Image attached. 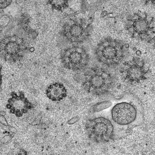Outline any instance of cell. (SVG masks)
<instances>
[{"mask_svg": "<svg viewBox=\"0 0 155 155\" xmlns=\"http://www.w3.org/2000/svg\"><path fill=\"white\" fill-rule=\"evenodd\" d=\"M2 67H0V90L2 88Z\"/></svg>", "mask_w": 155, "mask_h": 155, "instance_id": "obj_15", "label": "cell"}, {"mask_svg": "<svg viewBox=\"0 0 155 155\" xmlns=\"http://www.w3.org/2000/svg\"><path fill=\"white\" fill-rule=\"evenodd\" d=\"M68 59L72 63L76 64H78L81 62L82 57L81 54L80 52L73 51L69 54Z\"/></svg>", "mask_w": 155, "mask_h": 155, "instance_id": "obj_12", "label": "cell"}, {"mask_svg": "<svg viewBox=\"0 0 155 155\" xmlns=\"http://www.w3.org/2000/svg\"></svg>", "mask_w": 155, "mask_h": 155, "instance_id": "obj_17", "label": "cell"}, {"mask_svg": "<svg viewBox=\"0 0 155 155\" xmlns=\"http://www.w3.org/2000/svg\"><path fill=\"white\" fill-rule=\"evenodd\" d=\"M66 90L63 85L59 83H54L49 85L46 90V95L51 100L60 101L67 95Z\"/></svg>", "mask_w": 155, "mask_h": 155, "instance_id": "obj_5", "label": "cell"}, {"mask_svg": "<svg viewBox=\"0 0 155 155\" xmlns=\"http://www.w3.org/2000/svg\"><path fill=\"white\" fill-rule=\"evenodd\" d=\"M135 31L140 33L146 32L148 29L149 25L147 21L144 19H139L136 20L134 24Z\"/></svg>", "mask_w": 155, "mask_h": 155, "instance_id": "obj_9", "label": "cell"}, {"mask_svg": "<svg viewBox=\"0 0 155 155\" xmlns=\"http://www.w3.org/2000/svg\"><path fill=\"white\" fill-rule=\"evenodd\" d=\"M26 48L25 41L21 36H5L0 41V57L8 62H16L23 57Z\"/></svg>", "mask_w": 155, "mask_h": 155, "instance_id": "obj_2", "label": "cell"}, {"mask_svg": "<svg viewBox=\"0 0 155 155\" xmlns=\"http://www.w3.org/2000/svg\"><path fill=\"white\" fill-rule=\"evenodd\" d=\"M129 78L133 81H137L141 78L143 73L140 67L137 65H133L129 68L127 72Z\"/></svg>", "mask_w": 155, "mask_h": 155, "instance_id": "obj_6", "label": "cell"}, {"mask_svg": "<svg viewBox=\"0 0 155 155\" xmlns=\"http://www.w3.org/2000/svg\"><path fill=\"white\" fill-rule=\"evenodd\" d=\"M87 128L93 137L100 141H107L115 136V127L112 121L103 117L90 120Z\"/></svg>", "mask_w": 155, "mask_h": 155, "instance_id": "obj_3", "label": "cell"}, {"mask_svg": "<svg viewBox=\"0 0 155 155\" xmlns=\"http://www.w3.org/2000/svg\"><path fill=\"white\" fill-rule=\"evenodd\" d=\"M1 33V27L0 26V36Z\"/></svg>", "mask_w": 155, "mask_h": 155, "instance_id": "obj_16", "label": "cell"}, {"mask_svg": "<svg viewBox=\"0 0 155 155\" xmlns=\"http://www.w3.org/2000/svg\"><path fill=\"white\" fill-rule=\"evenodd\" d=\"M117 51L114 47L110 46L104 47L102 50L103 56L107 59H112L117 56Z\"/></svg>", "mask_w": 155, "mask_h": 155, "instance_id": "obj_11", "label": "cell"}, {"mask_svg": "<svg viewBox=\"0 0 155 155\" xmlns=\"http://www.w3.org/2000/svg\"><path fill=\"white\" fill-rule=\"evenodd\" d=\"M111 105V103L109 101H103L96 105L94 109L96 111H99L104 109L108 107H109Z\"/></svg>", "mask_w": 155, "mask_h": 155, "instance_id": "obj_13", "label": "cell"}, {"mask_svg": "<svg viewBox=\"0 0 155 155\" xmlns=\"http://www.w3.org/2000/svg\"><path fill=\"white\" fill-rule=\"evenodd\" d=\"M12 0H0V9H5L9 6Z\"/></svg>", "mask_w": 155, "mask_h": 155, "instance_id": "obj_14", "label": "cell"}, {"mask_svg": "<svg viewBox=\"0 0 155 155\" xmlns=\"http://www.w3.org/2000/svg\"><path fill=\"white\" fill-rule=\"evenodd\" d=\"M84 28L82 26L78 23L72 24L69 29V32L71 37L77 38H80L83 34Z\"/></svg>", "mask_w": 155, "mask_h": 155, "instance_id": "obj_8", "label": "cell"}, {"mask_svg": "<svg viewBox=\"0 0 155 155\" xmlns=\"http://www.w3.org/2000/svg\"><path fill=\"white\" fill-rule=\"evenodd\" d=\"M30 107L28 100L22 94H12L9 99L7 105L10 112L18 117L21 116L25 113Z\"/></svg>", "mask_w": 155, "mask_h": 155, "instance_id": "obj_4", "label": "cell"}, {"mask_svg": "<svg viewBox=\"0 0 155 155\" xmlns=\"http://www.w3.org/2000/svg\"><path fill=\"white\" fill-rule=\"evenodd\" d=\"M48 3L53 10L62 11L69 6V0H48Z\"/></svg>", "mask_w": 155, "mask_h": 155, "instance_id": "obj_7", "label": "cell"}, {"mask_svg": "<svg viewBox=\"0 0 155 155\" xmlns=\"http://www.w3.org/2000/svg\"><path fill=\"white\" fill-rule=\"evenodd\" d=\"M105 80L101 75L95 74L92 76L90 79L91 85L94 88H100L104 85Z\"/></svg>", "mask_w": 155, "mask_h": 155, "instance_id": "obj_10", "label": "cell"}, {"mask_svg": "<svg viewBox=\"0 0 155 155\" xmlns=\"http://www.w3.org/2000/svg\"><path fill=\"white\" fill-rule=\"evenodd\" d=\"M126 100L115 104L111 111V121L115 127L129 130L140 125L143 119V108L136 98H126Z\"/></svg>", "mask_w": 155, "mask_h": 155, "instance_id": "obj_1", "label": "cell"}]
</instances>
